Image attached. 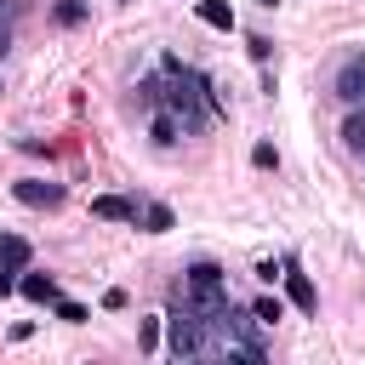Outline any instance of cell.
I'll return each instance as SVG.
<instances>
[{
  "instance_id": "ffe728a7",
  "label": "cell",
  "mask_w": 365,
  "mask_h": 365,
  "mask_svg": "<svg viewBox=\"0 0 365 365\" xmlns=\"http://www.w3.org/2000/svg\"><path fill=\"white\" fill-rule=\"evenodd\" d=\"M6 46H11V40H6V29H0V57H6Z\"/></svg>"
},
{
  "instance_id": "5b68a950",
  "label": "cell",
  "mask_w": 365,
  "mask_h": 365,
  "mask_svg": "<svg viewBox=\"0 0 365 365\" xmlns=\"http://www.w3.org/2000/svg\"><path fill=\"white\" fill-rule=\"evenodd\" d=\"M194 11H200L205 29H222V34L234 29V6H228V0H194Z\"/></svg>"
},
{
  "instance_id": "2e32d148",
  "label": "cell",
  "mask_w": 365,
  "mask_h": 365,
  "mask_svg": "<svg viewBox=\"0 0 365 365\" xmlns=\"http://www.w3.org/2000/svg\"><path fill=\"white\" fill-rule=\"evenodd\" d=\"M137 342H143V354H154L160 348V319H143L137 325Z\"/></svg>"
},
{
  "instance_id": "ba28073f",
  "label": "cell",
  "mask_w": 365,
  "mask_h": 365,
  "mask_svg": "<svg viewBox=\"0 0 365 365\" xmlns=\"http://www.w3.org/2000/svg\"><path fill=\"white\" fill-rule=\"evenodd\" d=\"M336 97L354 108V103H365V74L354 68V63H342V74H336Z\"/></svg>"
},
{
  "instance_id": "ac0fdd59",
  "label": "cell",
  "mask_w": 365,
  "mask_h": 365,
  "mask_svg": "<svg viewBox=\"0 0 365 365\" xmlns=\"http://www.w3.org/2000/svg\"><path fill=\"white\" fill-rule=\"evenodd\" d=\"M17 291V268H0V297H11Z\"/></svg>"
},
{
  "instance_id": "7a4b0ae2",
  "label": "cell",
  "mask_w": 365,
  "mask_h": 365,
  "mask_svg": "<svg viewBox=\"0 0 365 365\" xmlns=\"http://www.w3.org/2000/svg\"><path fill=\"white\" fill-rule=\"evenodd\" d=\"M11 200H17V205H34V211H57V205H63V182L17 177V182H11Z\"/></svg>"
},
{
  "instance_id": "e0dca14e",
  "label": "cell",
  "mask_w": 365,
  "mask_h": 365,
  "mask_svg": "<svg viewBox=\"0 0 365 365\" xmlns=\"http://www.w3.org/2000/svg\"><path fill=\"white\" fill-rule=\"evenodd\" d=\"M103 308H114V314H120V308H125V291H120V285H108V291H103Z\"/></svg>"
},
{
  "instance_id": "3957f363",
  "label": "cell",
  "mask_w": 365,
  "mask_h": 365,
  "mask_svg": "<svg viewBox=\"0 0 365 365\" xmlns=\"http://www.w3.org/2000/svg\"><path fill=\"white\" fill-rule=\"evenodd\" d=\"M279 279H285V297H291L302 314H314V308H319V297H314V285H308V274H302L297 262H285V268H279Z\"/></svg>"
},
{
  "instance_id": "d6986e66",
  "label": "cell",
  "mask_w": 365,
  "mask_h": 365,
  "mask_svg": "<svg viewBox=\"0 0 365 365\" xmlns=\"http://www.w3.org/2000/svg\"><path fill=\"white\" fill-rule=\"evenodd\" d=\"M354 68H359V74H365V51H359V57H354Z\"/></svg>"
},
{
  "instance_id": "9a60e30c",
  "label": "cell",
  "mask_w": 365,
  "mask_h": 365,
  "mask_svg": "<svg viewBox=\"0 0 365 365\" xmlns=\"http://www.w3.org/2000/svg\"><path fill=\"white\" fill-rule=\"evenodd\" d=\"M51 308H57V319H68V325H80V319H86V302H68V297H57Z\"/></svg>"
},
{
  "instance_id": "30bf717a",
  "label": "cell",
  "mask_w": 365,
  "mask_h": 365,
  "mask_svg": "<svg viewBox=\"0 0 365 365\" xmlns=\"http://www.w3.org/2000/svg\"><path fill=\"white\" fill-rule=\"evenodd\" d=\"M342 143H348L354 154H365V108H359V103H354V114L342 120Z\"/></svg>"
},
{
  "instance_id": "8fae6325",
  "label": "cell",
  "mask_w": 365,
  "mask_h": 365,
  "mask_svg": "<svg viewBox=\"0 0 365 365\" xmlns=\"http://www.w3.org/2000/svg\"><path fill=\"white\" fill-rule=\"evenodd\" d=\"M171 222H177V217H171V205H143V228H148V234H165Z\"/></svg>"
},
{
  "instance_id": "6da1fadb",
  "label": "cell",
  "mask_w": 365,
  "mask_h": 365,
  "mask_svg": "<svg viewBox=\"0 0 365 365\" xmlns=\"http://www.w3.org/2000/svg\"><path fill=\"white\" fill-rule=\"evenodd\" d=\"M165 319H171V354H177V359L205 354V336H200V314H194V308H177V314H165Z\"/></svg>"
},
{
  "instance_id": "8992f818",
  "label": "cell",
  "mask_w": 365,
  "mask_h": 365,
  "mask_svg": "<svg viewBox=\"0 0 365 365\" xmlns=\"http://www.w3.org/2000/svg\"><path fill=\"white\" fill-rule=\"evenodd\" d=\"M17 291H23L29 302H57V297H63L51 274H23V279H17Z\"/></svg>"
},
{
  "instance_id": "4fadbf2b",
  "label": "cell",
  "mask_w": 365,
  "mask_h": 365,
  "mask_svg": "<svg viewBox=\"0 0 365 365\" xmlns=\"http://www.w3.org/2000/svg\"><path fill=\"white\" fill-rule=\"evenodd\" d=\"M251 319H262V325H274V319H285V302H279V297H262V302L251 308Z\"/></svg>"
},
{
  "instance_id": "277c9868",
  "label": "cell",
  "mask_w": 365,
  "mask_h": 365,
  "mask_svg": "<svg viewBox=\"0 0 365 365\" xmlns=\"http://www.w3.org/2000/svg\"><path fill=\"white\" fill-rule=\"evenodd\" d=\"M91 217H103V222H137V205L120 200V194H97L91 200Z\"/></svg>"
},
{
  "instance_id": "9c48e42d",
  "label": "cell",
  "mask_w": 365,
  "mask_h": 365,
  "mask_svg": "<svg viewBox=\"0 0 365 365\" xmlns=\"http://www.w3.org/2000/svg\"><path fill=\"white\" fill-rule=\"evenodd\" d=\"M0 268H29V240H17V234H0Z\"/></svg>"
},
{
  "instance_id": "44dd1931",
  "label": "cell",
  "mask_w": 365,
  "mask_h": 365,
  "mask_svg": "<svg viewBox=\"0 0 365 365\" xmlns=\"http://www.w3.org/2000/svg\"><path fill=\"white\" fill-rule=\"evenodd\" d=\"M262 6H279V0H262Z\"/></svg>"
},
{
  "instance_id": "52a82bcc",
  "label": "cell",
  "mask_w": 365,
  "mask_h": 365,
  "mask_svg": "<svg viewBox=\"0 0 365 365\" xmlns=\"http://www.w3.org/2000/svg\"><path fill=\"white\" fill-rule=\"evenodd\" d=\"M148 137H154V143H160V148H171V143H177V137H182V120H177V114H171V108H160V114H154V120H148Z\"/></svg>"
},
{
  "instance_id": "5bb4252c",
  "label": "cell",
  "mask_w": 365,
  "mask_h": 365,
  "mask_svg": "<svg viewBox=\"0 0 365 365\" xmlns=\"http://www.w3.org/2000/svg\"><path fill=\"white\" fill-rule=\"evenodd\" d=\"M251 165H257V171H274V165H279L274 143H257V148H251Z\"/></svg>"
},
{
  "instance_id": "7c38bea8",
  "label": "cell",
  "mask_w": 365,
  "mask_h": 365,
  "mask_svg": "<svg viewBox=\"0 0 365 365\" xmlns=\"http://www.w3.org/2000/svg\"><path fill=\"white\" fill-rule=\"evenodd\" d=\"M51 17H57L63 29H74V23H86V6H80V0H57V6H51Z\"/></svg>"
}]
</instances>
